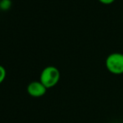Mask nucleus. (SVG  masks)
Listing matches in <instances>:
<instances>
[{"label": "nucleus", "instance_id": "obj_6", "mask_svg": "<svg viewBox=\"0 0 123 123\" xmlns=\"http://www.w3.org/2000/svg\"><path fill=\"white\" fill-rule=\"evenodd\" d=\"M100 3H103V4H106V5H109V4H111L115 2V0H98Z\"/></svg>", "mask_w": 123, "mask_h": 123}, {"label": "nucleus", "instance_id": "obj_1", "mask_svg": "<svg viewBox=\"0 0 123 123\" xmlns=\"http://www.w3.org/2000/svg\"><path fill=\"white\" fill-rule=\"evenodd\" d=\"M60 79V72L55 66H47L41 71L39 76V81L47 89H50L59 83Z\"/></svg>", "mask_w": 123, "mask_h": 123}, {"label": "nucleus", "instance_id": "obj_3", "mask_svg": "<svg viewBox=\"0 0 123 123\" xmlns=\"http://www.w3.org/2000/svg\"><path fill=\"white\" fill-rule=\"evenodd\" d=\"M47 91V88L39 80H34L27 86V92L30 96L34 98L42 97Z\"/></svg>", "mask_w": 123, "mask_h": 123}, {"label": "nucleus", "instance_id": "obj_4", "mask_svg": "<svg viewBox=\"0 0 123 123\" xmlns=\"http://www.w3.org/2000/svg\"><path fill=\"white\" fill-rule=\"evenodd\" d=\"M11 0H0V9L3 11H7L11 8Z\"/></svg>", "mask_w": 123, "mask_h": 123}, {"label": "nucleus", "instance_id": "obj_2", "mask_svg": "<svg viewBox=\"0 0 123 123\" xmlns=\"http://www.w3.org/2000/svg\"><path fill=\"white\" fill-rule=\"evenodd\" d=\"M105 68L110 73L119 75L123 74V54L119 52L111 53L106 57Z\"/></svg>", "mask_w": 123, "mask_h": 123}, {"label": "nucleus", "instance_id": "obj_5", "mask_svg": "<svg viewBox=\"0 0 123 123\" xmlns=\"http://www.w3.org/2000/svg\"><path fill=\"white\" fill-rule=\"evenodd\" d=\"M7 75V72L5 68L3 66V65H0V85L4 81L5 78H6Z\"/></svg>", "mask_w": 123, "mask_h": 123}]
</instances>
